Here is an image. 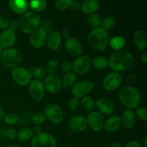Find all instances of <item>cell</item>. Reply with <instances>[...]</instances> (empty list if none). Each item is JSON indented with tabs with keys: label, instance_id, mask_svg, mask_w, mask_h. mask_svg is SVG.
I'll list each match as a JSON object with an SVG mask.
<instances>
[{
	"label": "cell",
	"instance_id": "obj_33",
	"mask_svg": "<svg viewBox=\"0 0 147 147\" xmlns=\"http://www.w3.org/2000/svg\"><path fill=\"white\" fill-rule=\"evenodd\" d=\"M115 23H116V20H115L114 17L108 15L103 17V20H101L100 25H101L102 28L107 31V30H111L115 25Z\"/></svg>",
	"mask_w": 147,
	"mask_h": 147
},
{
	"label": "cell",
	"instance_id": "obj_20",
	"mask_svg": "<svg viewBox=\"0 0 147 147\" xmlns=\"http://www.w3.org/2000/svg\"><path fill=\"white\" fill-rule=\"evenodd\" d=\"M62 37L60 32L58 31H52L47 34V47L52 50L57 51L58 50L60 45H61Z\"/></svg>",
	"mask_w": 147,
	"mask_h": 147
},
{
	"label": "cell",
	"instance_id": "obj_38",
	"mask_svg": "<svg viewBox=\"0 0 147 147\" xmlns=\"http://www.w3.org/2000/svg\"><path fill=\"white\" fill-rule=\"evenodd\" d=\"M4 122L8 125H14L19 121V117L17 114L13 113H7L4 117Z\"/></svg>",
	"mask_w": 147,
	"mask_h": 147
},
{
	"label": "cell",
	"instance_id": "obj_39",
	"mask_svg": "<svg viewBox=\"0 0 147 147\" xmlns=\"http://www.w3.org/2000/svg\"><path fill=\"white\" fill-rule=\"evenodd\" d=\"M80 105V103L79 98L74 97V96L71 98L68 102V106L71 111H76L79 108Z\"/></svg>",
	"mask_w": 147,
	"mask_h": 147
},
{
	"label": "cell",
	"instance_id": "obj_15",
	"mask_svg": "<svg viewBox=\"0 0 147 147\" xmlns=\"http://www.w3.org/2000/svg\"><path fill=\"white\" fill-rule=\"evenodd\" d=\"M88 124L95 131H100L104 126V118L98 111H91L87 118Z\"/></svg>",
	"mask_w": 147,
	"mask_h": 147
},
{
	"label": "cell",
	"instance_id": "obj_51",
	"mask_svg": "<svg viewBox=\"0 0 147 147\" xmlns=\"http://www.w3.org/2000/svg\"><path fill=\"white\" fill-rule=\"evenodd\" d=\"M4 116H5V114H4V110H3V109L0 107V121H1L3 119H4Z\"/></svg>",
	"mask_w": 147,
	"mask_h": 147
},
{
	"label": "cell",
	"instance_id": "obj_24",
	"mask_svg": "<svg viewBox=\"0 0 147 147\" xmlns=\"http://www.w3.org/2000/svg\"><path fill=\"white\" fill-rule=\"evenodd\" d=\"M134 42L139 50H145L146 48V36L144 31L137 30L134 34Z\"/></svg>",
	"mask_w": 147,
	"mask_h": 147
},
{
	"label": "cell",
	"instance_id": "obj_7",
	"mask_svg": "<svg viewBox=\"0 0 147 147\" xmlns=\"http://www.w3.org/2000/svg\"><path fill=\"white\" fill-rule=\"evenodd\" d=\"M11 77L13 80L20 86H27L32 80L31 70L24 67H16L11 70Z\"/></svg>",
	"mask_w": 147,
	"mask_h": 147
},
{
	"label": "cell",
	"instance_id": "obj_16",
	"mask_svg": "<svg viewBox=\"0 0 147 147\" xmlns=\"http://www.w3.org/2000/svg\"><path fill=\"white\" fill-rule=\"evenodd\" d=\"M66 51L73 57H79L83 53V47L80 42L75 37H69L65 42Z\"/></svg>",
	"mask_w": 147,
	"mask_h": 147
},
{
	"label": "cell",
	"instance_id": "obj_29",
	"mask_svg": "<svg viewBox=\"0 0 147 147\" xmlns=\"http://www.w3.org/2000/svg\"><path fill=\"white\" fill-rule=\"evenodd\" d=\"M109 43L110 44L111 48L116 51V50H121L124 47L125 44H126V40L122 36H116L111 39Z\"/></svg>",
	"mask_w": 147,
	"mask_h": 147
},
{
	"label": "cell",
	"instance_id": "obj_30",
	"mask_svg": "<svg viewBox=\"0 0 147 147\" xmlns=\"http://www.w3.org/2000/svg\"><path fill=\"white\" fill-rule=\"evenodd\" d=\"M47 7V2L45 0H32L29 2V7L34 12L43 11Z\"/></svg>",
	"mask_w": 147,
	"mask_h": 147
},
{
	"label": "cell",
	"instance_id": "obj_48",
	"mask_svg": "<svg viewBox=\"0 0 147 147\" xmlns=\"http://www.w3.org/2000/svg\"><path fill=\"white\" fill-rule=\"evenodd\" d=\"M60 34H61V37L62 36H63V37L67 40V39H68L69 37H70V31H69L68 29L64 28L63 30H62Z\"/></svg>",
	"mask_w": 147,
	"mask_h": 147
},
{
	"label": "cell",
	"instance_id": "obj_6",
	"mask_svg": "<svg viewBox=\"0 0 147 147\" xmlns=\"http://www.w3.org/2000/svg\"><path fill=\"white\" fill-rule=\"evenodd\" d=\"M31 140L32 147H56V140L53 135L45 132L35 133Z\"/></svg>",
	"mask_w": 147,
	"mask_h": 147
},
{
	"label": "cell",
	"instance_id": "obj_46",
	"mask_svg": "<svg viewBox=\"0 0 147 147\" xmlns=\"http://www.w3.org/2000/svg\"><path fill=\"white\" fill-rule=\"evenodd\" d=\"M123 147H142V146L139 142L131 141V142H129L127 144H126V145Z\"/></svg>",
	"mask_w": 147,
	"mask_h": 147
},
{
	"label": "cell",
	"instance_id": "obj_12",
	"mask_svg": "<svg viewBox=\"0 0 147 147\" xmlns=\"http://www.w3.org/2000/svg\"><path fill=\"white\" fill-rule=\"evenodd\" d=\"M47 32L42 27H37L30 36V43L34 48L40 49L45 45L47 40Z\"/></svg>",
	"mask_w": 147,
	"mask_h": 147
},
{
	"label": "cell",
	"instance_id": "obj_3",
	"mask_svg": "<svg viewBox=\"0 0 147 147\" xmlns=\"http://www.w3.org/2000/svg\"><path fill=\"white\" fill-rule=\"evenodd\" d=\"M88 42L94 50L103 51L107 48L109 42L107 31L101 27L92 29L88 35Z\"/></svg>",
	"mask_w": 147,
	"mask_h": 147
},
{
	"label": "cell",
	"instance_id": "obj_44",
	"mask_svg": "<svg viewBox=\"0 0 147 147\" xmlns=\"http://www.w3.org/2000/svg\"><path fill=\"white\" fill-rule=\"evenodd\" d=\"M18 28H20L19 21H17V20H12V21L10 22L9 29H11V30L15 32V30H17Z\"/></svg>",
	"mask_w": 147,
	"mask_h": 147
},
{
	"label": "cell",
	"instance_id": "obj_57",
	"mask_svg": "<svg viewBox=\"0 0 147 147\" xmlns=\"http://www.w3.org/2000/svg\"><path fill=\"white\" fill-rule=\"evenodd\" d=\"M0 65H1V62H0Z\"/></svg>",
	"mask_w": 147,
	"mask_h": 147
},
{
	"label": "cell",
	"instance_id": "obj_1",
	"mask_svg": "<svg viewBox=\"0 0 147 147\" xmlns=\"http://www.w3.org/2000/svg\"><path fill=\"white\" fill-rule=\"evenodd\" d=\"M109 65L111 70L117 73L128 71L134 65V58L128 50H116L109 57Z\"/></svg>",
	"mask_w": 147,
	"mask_h": 147
},
{
	"label": "cell",
	"instance_id": "obj_8",
	"mask_svg": "<svg viewBox=\"0 0 147 147\" xmlns=\"http://www.w3.org/2000/svg\"><path fill=\"white\" fill-rule=\"evenodd\" d=\"M47 119H48L52 123L59 124L63 120V110L59 106L55 103H50L45 107L43 113Z\"/></svg>",
	"mask_w": 147,
	"mask_h": 147
},
{
	"label": "cell",
	"instance_id": "obj_22",
	"mask_svg": "<svg viewBox=\"0 0 147 147\" xmlns=\"http://www.w3.org/2000/svg\"><path fill=\"white\" fill-rule=\"evenodd\" d=\"M120 118L121 125L127 129H132L136 123V115L134 112L130 109L125 110Z\"/></svg>",
	"mask_w": 147,
	"mask_h": 147
},
{
	"label": "cell",
	"instance_id": "obj_43",
	"mask_svg": "<svg viewBox=\"0 0 147 147\" xmlns=\"http://www.w3.org/2000/svg\"><path fill=\"white\" fill-rule=\"evenodd\" d=\"M4 136L7 139L13 140L17 137V131L14 129H8L4 131Z\"/></svg>",
	"mask_w": 147,
	"mask_h": 147
},
{
	"label": "cell",
	"instance_id": "obj_41",
	"mask_svg": "<svg viewBox=\"0 0 147 147\" xmlns=\"http://www.w3.org/2000/svg\"><path fill=\"white\" fill-rule=\"evenodd\" d=\"M60 70L65 73H67L72 70V63L69 61H64L61 63L60 67Z\"/></svg>",
	"mask_w": 147,
	"mask_h": 147
},
{
	"label": "cell",
	"instance_id": "obj_47",
	"mask_svg": "<svg viewBox=\"0 0 147 147\" xmlns=\"http://www.w3.org/2000/svg\"><path fill=\"white\" fill-rule=\"evenodd\" d=\"M70 7H71L74 10H78L80 9L81 4H80V1H73V2H72V4Z\"/></svg>",
	"mask_w": 147,
	"mask_h": 147
},
{
	"label": "cell",
	"instance_id": "obj_34",
	"mask_svg": "<svg viewBox=\"0 0 147 147\" xmlns=\"http://www.w3.org/2000/svg\"><path fill=\"white\" fill-rule=\"evenodd\" d=\"M59 63L57 60H50V61L47 62V65H46V72L49 73V75L52 74H55L57 71L59 69Z\"/></svg>",
	"mask_w": 147,
	"mask_h": 147
},
{
	"label": "cell",
	"instance_id": "obj_25",
	"mask_svg": "<svg viewBox=\"0 0 147 147\" xmlns=\"http://www.w3.org/2000/svg\"><path fill=\"white\" fill-rule=\"evenodd\" d=\"M99 2L97 0H86L82 2L80 9L84 13L88 14H93L99 8Z\"/></svg>",
	"mask_w": 147,
	"mask_h": 147
},
{
	"label": "cell",
	"instance_id": "obj_21",
	"mask_svg": "<svg viewBox=\"0 0 147 147\" xmlns=\"http://www.w3.org/2000/svg\"><path fill=\"white\" fill-rule=\"evenodd\" d=\"M8 5L11 11L17 14H24L29 8V2L25 0H10Z\"/></svg>",
	"mask_w": 147,
	"mask_h": 147
},
{
	"label": "cell",
	"instance_id": "obj_40",
	"mask_svg": "<svg viewBox=\"0 0 147 147\" xmlns=\"http://www.w3.org/2000/svg\"><path fill=\"white\" fill-rule=\"evenodd\" d=\"M136 116L139 118L142 121H146L147 120V111L145 107H140L136 109Z\"/></svg>",
	"mask_w": 147,
	"mask_h": 147
},
{
	"label": "cell",
	"instance_id": "obj_10",
	"mask_svg": "<svg viewBox=\"0 0 147 147\" xmlns=\"http://www.w3.org/2000/svg\"><path fill=\"white\" fill-rule=\"evenodd\" d=\"M123 81V78L117 72L109 73L103 80V86L108 91H113L119 88Z\"/></svg>",
	"mask_w": 147,
	"mask_h": 147
},
{
	"label": "cell",
	"instance_id": "obj_13",
	"mask_svg": "<svg viewBox=\"0 0 147 147\" xmlns=\"http://www.w3.org/2000/svg\"><path fill=\"white\" fill-rule=\"evenodd\" d=\"M29 93L30 96L34 100H41L45 96V86L42 80H31L29 83Z\"/></svg>",
	"mask_w": 147,
	"mask_h": 147
},
{
	"label": "cell",
	"instance_id": "obj_2",
	"mask_svg": "<svg viewBox=\"0 0 147 147\" xmlns=\"http://www.w3.org/2000/svg\"><path fill=\"white\" fill-rule=\"evenodd\" d=\"M121 103L128 109H137L141 101V95L136 88L132 86L122 87L118 93Z\"/></svg>",
	"mask_w": 147,
	"mask_h": 147
},
{
	"label": "cell",
	"instance_id": "obj_18",
	"mask_svg": "<svg viewBox=\"0 0 147 147\" xmlns=\"http://www.w3.org/2000/svg\"><path fill=\"white\" fill-rule=\"evenodd\" d=\"M98 111L101 114L111 115L115 110L114 103L107 98H100L95 103Z\"/></svg>",
	"mask_w": 147,
	"mask_h": 147
},
{
	"label": "cell",
	"instance_id": "obj_11",
	"mask_svg": "<svg viewBox=\"0 0 147 147\" xmlns=\"http://www.w3.org/2000/svg\"><path fill=\"white\" fill-rule=\"evenodd\" d=\"M93 88H94V83L91 80H83L75 83L74 86L72 87V93L74 97L82 98L90 93L93 90Z\"/></svg>",
	"mask_w": 147,
	"mask_h": 147
},
{
	"label": "cell",
	"instance_id": "obj_28",
	"mask_svg": "<svg viewBox=\"0 0 147 147\" xmlns=\"http://www.w3.org/2000/svg\"><path fill=\"white\" fill-rule=\"evenodd\" d=\"M34 131L29 128H22L17 132V138L20 142H26L32 138Z\"/></svg>",
	"mask_w": 147,
	"mask_h": 147
},
{
	"label": "cell",
	"instance_id": "obj_52",
	"mask_svg": "<svg viewBox=\"0 0 147 147\" xmlns=\"http://www.w3.org/2000/svg\"><path fill=\"white\" fill-rule=\"evenodd\" d=\"M34 131L35 133H38V132L41 131V129H40V128L38 126H35L34 128Z\"/></svg>",
	"mask_w": 147,
	"mask_h": 147
},
{
	"label": "cell",
	"instance_id": "obj_36",
	"mask_svg": "<svg viewBox=\"0 0 147 147\" xmlns=\"http://www.w3.org/2000/svg\"><path fill=\"white\" fill-rule=\"evenodd\" d=\"M72 0H57L55 2V7L58 10H65L71 6Z\"/></svg>",
	"mask_w": 147,
	"mask_h": 147
},
{
	"label": "cell",
	"instance_id": "obj_42",
	"mask_svg": "<svg viewBox=\"0 0 147 147\" xmlns=\"http://www.w3.org/2000/svg\"><path fill=\"white\" fill-rule=\"evenodd\" d=\"M9 20L8 18L3 15H0V29L1 30H6L9 27Z\"/></svg>",
	"mask_w": 147,
	"mask_h": 147
},
{
	"label": "cell",
	"instance_id": "obj_5",
	"mask_svg": "<svg viewBox=\"0 0 147 147\" xmlns=\"http://www.w3.org/2000/svg\"><path fill=\"white\" fill-rule=\"evenodd\" d=\"M0 62L6 67L14 68L22 62V55L16 48H8L3 50L0 55Z\"/></svg>",
	"mask_w": 147,
	"mask_h": 147
},
{
	"label": "cell",
	"instance_id": "obj_9",
	"mask_svg": "<svg viewBox=\"0 0 147 147\" xmlns=\"http://www.w3.org/2000/svg\"><path fill=\"white\" fill-rule=\"evenodd\" d=\"M92 65V60L88 55L78 57L72 64V69L76 74L83 75L89 71Z\"/></svg>",
	"mask_w": 147,
	"mask_h": 147
},
{
	"label": "cell",
	"instance_id": "obj_45",
	"mask_svg": "<svg viewBox=\"0 0 147 147\" xmlns=\"http://www.w3.org/2000/svg\"><path fill=\"white\" fill-rule=\"evenodd\" d=\"M42 27H42V28L44 29V30H45L47 32L51 31V30H53V26H52L51 23L49 22H47V21L43 22L42 24Z\"/></svg>",
	"mask_w": 147,
	"mask_h": 147
},
{
	"label": "cell",
	"instance_id": "obj_19",
	"mask_svg": "<svg viewBox=\"0 0 147 147\" xmlns=\"http://www.w3.org/2000/svg\"><path fill=\"white\" fill-rule=\"evenodd\" d=\"M17 35L15 32L9 28L6 29L0 34V45L4 49L11 48L15 43Z\"/></svg>",
	"mask_w": 147,
	"mask_h": 147
},
{
	"label": "cell",
	"instance_id": "obj_4",
	"mask_svg": "<svg viewBox=\"0 0 147 147\" xmlns=\"http://www.w3.org/2000/svg\"><path fill=\"white\" fill-rule=\"evenodd\" d=\"M41 23L40 14L34 11H27L22 14L19 21L20 29L25 34H31Z\"/></svg>",
	"mask_w": 147,
	"mask_h": 147
},
{
	"label": "cell",
	"instance_id": "obj_56",
	"mask_svg": "<svg viewBox=\"0 0 147 147\" xmlns=\"http://www.w3.org/2000/svg\"><path fill=\"white\" fill-rule=\"evenodd\" d=\"M0 147H2V146H1V144H0Z\"/></svg>",
	"mask_w": 147,
	"mask_h": 147
},
{
	"label": "cell",
	"instance_id": "obj_50",
	"mask_svg": "<svg viewBox=\"0 0 147 147\" xmlns=\"http://www.w3.org/2000/svg\"><path fill=\"white\" fill-rule=\"evenodd\" d=\"M110 147H123V145L120 142H113Z\"/></svg>",
	"mask_w": 147,
	"mask_h": 147
},
{
	"label": "cell",
	"instance_id": "obj_49",
	"mask_svg": "<svg viewBox=\"0 0 147 147\" xmlns=\"http://www.w3.org/2000/svg\"><path fill=\"white\" fill-rule=\"evenodd\" d=\"M142 61L144 63H147V53L146 52H144L143 54L142 55Z\"/></svg>",
	"mask_w": 147,
	"mask_h": 147
},
{
	"label": "cell",
	"instance_id": "obj_37",
	"mask_svg": "<svg viewBox=\"0 0 147 147\" xmlns=\"http://www.w3.org/2000/svg\"><path fill=\"white\" fill-rule=\"evenodd\" d=\"M46 117L45 116V114L42 112H37V113H35L32 117V121L33 123H34L37 126H39V125H41L45 121Z\"/></svg>",
	"mask_w": 147,
	"mask_h": 147
},
{
	"label": "cell",
	"instance_id": "obj_55",
	"mask_svg": "<svg viewBox=\"0 0 147 147\" xmlns=\"http://www.w3.org/2000/svg\"><path fill=\"white\" fill-rule=\"evenodd\" d=\"M2 52H3V48H2V47L1 46V45H0V55L1 54V53H2Z\"/></svg>",
	"mask_w": 147,
	"mask_h": 147
},
{
	"label": "cell",
	"instance_id": "obj_54",
	"mask_svg": "<svg viewBox=\"0 0 147 147\" xmlns=\"http://www.w3.org/2000/svg\"><path fill=\"white\" fill-rule=\"evenodd\" d=\"M8 147H22V146L17 144H13V145H10V146H9Z\"/></svg>",
	"mask_w": 147,
	"mask_h": 147
},
{
	"label": "cell",
	"instance_id": "obj_32",
	"mask_svg": "<svg viewBox=\"0 0 147 147\" xmlns=\"http://www.w3.org/2000/svg\"><path fill=\"white\" fill-rule=\"evenodd\" d=\"M82 107L88 111H93L95 108V101L90 96H84L80 100Z\"/></svg>",
	"mask_w": 147,
	"mask_h": 147
},
{
	"label": "cell",
	"instance_id": "obj_23",
	"mask_svg": "<svg viewBox=\"0 0 147 147\" xmlns=\"http://www.w3.org/2000/svg\"><path fill=\"white\" fill-rule=\"evenodd\" d=\"M121 126V118L118 116H112L104 121L105 130L109 133L115 132Z\"/></svg>",
	"mask_w": 147,
	"mask_h": 147
},
{
	"label": "cell",
	"instance_id": "obj_26",
	"mask_svg": "<svg viewBox=\"0 0 147 147\" xmlns=\"http://www.w3.org/2000/svg\"><path fill=\"white\" fill-rule=\"evenodd\" d=\"M77 80V76L74 72H69L66 73L61 80L62 87L64 88H70L73 87Z\"/></svg>",
	"mask_w": 147,
	"mask_h": 147
},
{
	"label": "cell",
	"instance_id": "obj_14",
	"mask_svg": "<svg viewBox=\"0 0 147 147\" xmlns=\"http://www.w3.org/2000/svg\"><path fill=\"white\" fill-rule=\"evenodd\" d=\"M43 84L47 91L53 94L59 93L62 88L61 79L56 74L48 75L46 76Z\"/></svg>",
	"mask_w": 147,
	"mask_h": 147
},
{
	"label": "cell",
	"instance_id": "obj_17",
	"mask_svg": "<svg viewBox=\"0 0 147 147\" xmlns=\"http://www.w3.org/2000/svg\"><path fill=\"white\" fill-rule=\"evenodd\" d=\"M68 127L73 132H82L86 130L88 126V121L83 116H76L69 119Z\"/></svg>",
	"mask_w": 147,
	"mask_h": 147
},
{
	"label": "cell",
	"instance_id": "obj_35",
	"mask_svg": "<svg viewBox=\"0 0 147 147\" xmlns=\"http://www.w3.org/2000/svg\"><path fill=\"white\" fill-rule=\"evenodd\" d=\"M31 73H32V76H33L36 80H41L42 79L45 78L46 73H47V72H46L45 69H44L43 67H38L33 69V70L31 71Z\"/></svg>",
	"mask_w": 147,
	"mask_h": 147
},
{
	"label": "cell",
	"instance_id": "obj_27",
	"mask_svg": "<svg viewBox=\"0 0 147 147\" xmlns=\"http://www.w3.org/2000/svg\"><path fill=\"white\" fill-rule=\"evenodd\" d=\"M92 65L96 70H105L109 66V60L104 56H97L92 60Z\"/></svg>",
	"mask_w": 147,
	"mask_h": 147
},
{
	"label": "cell",
	"instance_id": "obj_53",
	"mask_svg": "<svg viewBox=\"0 0 147 147\" xmlns=\"http://www.w3.org/2000/svg\"><path fill=\"white\" fill-rule=\"evenodd\" d=\"M144 147H147V135H145L144 138Z\"/></svg>",
	"mask_w": 147,
	"mask_h": 147
},
{
	"label": "cell",
	"instance_id": "obj_31",
	"mask_svg": "<svg viewBox=\"0 0 147 147\" xmlns=\"http://www.w3.org/2000/svg\"><path fill=\"white\" fill-rule=\"evenodd\" d=\"M86 22L88 24L89 26L94 28H97L100 26V22H101V18L100 16L96 13L93 14H88L86 17Z\"/></svg>",
	"mask_w": 147,
	"mask_h": 147
}]
</instances>
